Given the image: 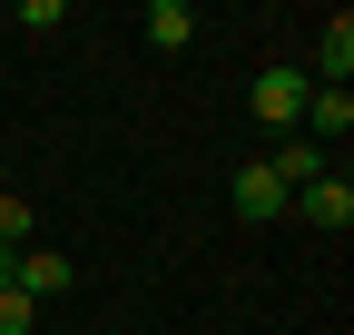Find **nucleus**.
<instances>
[{"label":"nucleus","mask_w":354,"mask_h":335,"mask_svg":"<svg viewBox=\"0 0 354 335\" xmlns=\"http://www.w3.org/2000/svg\"><path fill=\"white\" fill-rule=\"evenodd\" d=\"M305 99H315V79H305L295 60H276V69H256V129H276V138H295V118H305Z\"/></svg>","instance_id":"obj_1"},{"label":"nucleus","mask_w":354,"mask_h":335,"mask_svg":"<svg viewBox=\"0 0 354 335\" xmlns=\"http://www.w3.org/2000/svg\"><path fill=\"white\" fill-rule=\"evenodd\" d=\"M295 217L325 227V237H344V227H354V178H344V168H325L315 188H295Z\"/></svg>","instance_id":"obj_2"},{"label":"nucleus","mask_w":354,"mask_h":335,"mask_svg":"<svg viewBox=\"0 0 354 335\" xmlns=\"http://www.w3.org/2000/svg\"><path fill=\"white\" fill-rule=\"evenodd\" d=\"M286 207H295V197L276 188V168L246 158V168H236V217H246V227H266V217H286Z\"/></svg>","instance_id":"obj_3"},{"label":"nucleus","mask_w":354,"mask_h":335,"mask_svg":"<svg viewBox=\"0 0 354 335\" xmlns=\"http://www.w3.org/2000/svg\"><path fill=\"white\" fill-rule=\"evenodd\" d=\"M344 129H354V89H315L305 118H295V138H315V148H335Z\"/></svg>","instance_id":"obj_4"},{"label":"nucleus","mask_w":354,"mask_h":335,"mask_svg":"<svg viewBox=\"0 0 354 335\" xmlns=\"http://www.w3.org/2000/svg\"><path fill=\"white\" fill-rule=\"evenodd\" d=\"M344 69H354V20L335 10V20L315 30V69H305V79H315V89H344Z\"/></svg>","instance_id":"obj_5"},{"label":"nucleus","mask_w":354,"mask_h":335,"mask_svg":"<svg viewBox=\"0 0 354 335\" xmlns=\"http://www.w3.org/2000/svg\"><path fill=\"white\" fill-rule=\"evenodd\" d=\"M266 168H276V188L295 197V188H315V178H325V148H315V138H276V158H266Z\"/></svg>","instance_id":"obj_6"},{"label":"nucleus","mask_w":354,"mask_h":335,"mask_svg":"<svg viewBox=\"0 0 354 335\" xmlns=\"http://www.w3.org/2000/svg\"><path fill=\"white\" fill-rule=\"evenodd\" d=\"M148 39H158V50H187V39H197V10H187V0H148V20H138Z\"/></svg>","instance_id":"obj_7"},{"label":"nucleus","mask_w":354,"mask_h":335,"mask_svg":"<svg viewBox=\"0 0 354 335\" xmlns=\"http://www.w3.org/2000/svg\"><path fill=\"white\" fill-rule=\"evenodd\" d=\"M0 246H30V197L0 188Z\"/></svg>","instance_id":"obj_8"},{"label":"nucleus","mask_w":354,"mask_h":335,"mask_svg":"<svg viewBox=\"0 0 354 335\" xmlns=\"http://www.w3.org/2000/svg\"><path fill=\"white\" fill-rule=\"evenodd\" d=\"M30 325H39V306L20 296V286H0V335H30Z\"/></svg>","instance_id":"obj_9"},{"label":"nucleus","mask_w":354,"mask_h":335,"mask_svg":"<svg viewBox=\"0 0 354 335\" xmlns=\"http://www.w3.org/2000/svg\"><path fill=\"white\" fill-rule=\"evenodd\" d=\"M0 178H10V158H0Z\"/></svg>","instance_id":"obj_10"}]
</instances>
